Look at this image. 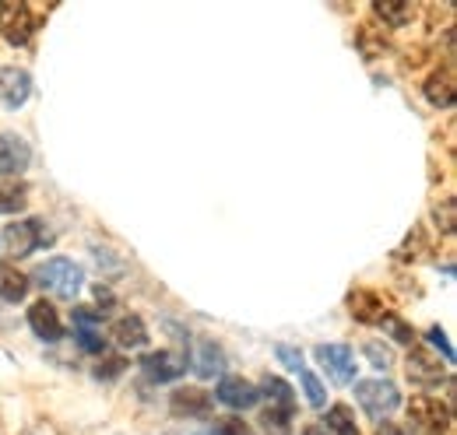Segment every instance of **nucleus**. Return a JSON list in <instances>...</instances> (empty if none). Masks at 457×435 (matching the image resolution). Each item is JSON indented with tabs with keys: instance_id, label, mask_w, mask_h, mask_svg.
I'll use <instances>...</instances> for the list:
<instances>
[{
	"instance_id": "a878e982",
	"label": "nucleus",
	"mask_w": 457,
	"mask_h": 435,
	"mask_svg": "<svg viewBox=\"0 0 457 435\" xmlns=\"http://www.w3.org/2000/svg\"><path fill=\"white\" fill-rule=\"evenodd\" d=\"M380 326H384V330H387L395 341H401V344H411V330L401 324L395 313H384V316H380Z\"/></svg>"
},
{
	"instance_id": "423d86ee",
	"label": "nucleus",
	"mask_w": 457,
	"mask_h": 435,
	"mask_svg": "<svg viewBox=\"0 0 457 435\" xmlns=\"http://www.w3.org/2000/svg\"><path fill=\"white\" fill-rule=\"evenodd\" d=\"M74 337H78V348H81V351L103 355V351H106V341H103V313H96V309H74Z\"/></svg>"
},
{
	"instance_id": "f8f14e48",
	"label": "nucleus",
	"mask_w": 457,
	"mask_h": 435,
	"mask_svg": "<svg viewBox=\"0 0 457 435\" xmlns=\"http://www.w3.org/2000/svg\"><path fill=\"white\" fill-rule=\"evenodd\" d=\"M408 380L419 382V386H433V382H440L444 380V365H440V358H436L433 351H426L422 344H415L411 355H408Z\"/></svg>"
},
{
	"instance_id": "c756f323",
	"label": "nucleus",
	"mask_w": 457,
	"mask_h": 435,
	"mask_svg": "<svg viewBox=\"0 0 457 435\" xmlns=\"http://www.w3.org/2000/svg\"><path fill=\"white\" fill-rule=\"evenodd\" d=\"M208 435H212V432H208Z\"/></svg>"
},
{
	"instance_id": "2eb2a0df",
	"label": "nucleus",
	"mask_w": 457,
	"mask_h": 435,
	"mask_svg": "<svg viewBox=\"0 0 457 435\" xmlns=\"http://www.w3.org/2000/svg\"><path fill=\"white\" fill-rule=\"evenodd\" d=\"M110 337H113L123 351H137V348H145V344H148V326H145V320H141V316L127 313L123 320H116V324H113Z\"/></svg>"
},
{
	"instance_id": "f03ea898",
	"label": "nucleus",
	"mask_w": 457,
	"mask_h": 435,
	"mask_svg": "<svg viewBox=\"0 0 457 435\" xmlns=\"http://www.w3.org/2000/svg\"><path fill=\"white\" fill-rule=\"evenodd\" d=\"M355 400L373 422H384L387 414H395L401 407V390L384 376L380 380H362L355 382Z\"/></svg>"
},
{
	"instance_id": "9d476101",
	"label": "nucleus",
	"mask_w": 457,
	"mask_h": 435,
	"mask_svg": "<svg viewBox=\"0 0 457 435\" xmlns=\"http://www.w3.org/2000/svg\"><path fill=\"white\" fill-rule=\"evenodd\" d=\"M411 432H429L440 435L447 425H451V411L440 407V400H429V397H419L411 400Z\"/></svg>"
},
{
	"instance_id": "b1692460",
	"label": "nucleus",
	"mask_w": 457,
	"mask_h": 435,
	"mask_svg": "<svg viewBox=\"0 0 457 435\" xmlns=\"http://www.w3.org/2000/svg\"><path fill=\"white\" fill-rule=\"evenodd\" d=\"M292 414H286V411H275V407H268L264 414H261V429L268 435H292Z\"/></svg>"
},
{
	"instance_id": "20e7f679",
	"label": "nucleus",
	"mask_w": 457,
	"mask_h": 435,
	"mask_svg": "<svg viewBox=\"0 0 457 435\" xmlns=\"http://www.w3.org/2000/svg\"><path fill=\"white\" fill-rule=\"evenodd\" d=\"M313 358L324 365L331 382H338V386L355 382V351L348 344H320V348H313Z\"/></svg>"
},
{
	"instance_id": "ddd939ff",
	"label": "nucleus",
	"mask_w": 457,
	"mask_h": 435,
	"mask_svg": "<svg viewBox=\"0 0 457 435\" xmlns=\"http://www.w3.org/2000/svg\"><path fill=\"white\" fill-rule=\"evenodd\" d=\"M29 326H32V333L39 337V341H46V344H57L60 337H63V324H60V313L43 299V302H36L32 309H29Z\"/></svg>"
},
{
	"instance_id": "5701e85b",
	"label": "nucleus",
	"mask_w": 457,
	"mask_h": 435,
	"mask_svg": "<svg viewBox=\"0 0 457 435\" xmlns=\"http://www.w3.org/2000/svg\"><path fill=\"white\" fill-rule=\"evenodd\" d=\"M295 376H299L303 390H306V400H310L313 407H324V404H328V390H324V382L317 380V376H313L310 369H299Z\"/></svg>"
},
{
	"instance_id": "412c9836",
	"label": "nucleus",
	"mask_w": 457,
	"mask_h": 435,
	"mask_svg": "<svg viewBox=\"0 0 457 435\" xmlns=\"http://www.w3.org/2000/svg\"><path fill=\"white\" fill-rule=\"evenodd\" d=\"M324 429H328V432H335V435H359L355 414H352V407H345V404H338V407H331V411H328Z\"/></svg>"
},
{
	"instance_id": "cd10ccee",
	"label": "nucleus",
	"mask_w": 457,
	"mask_h": 435,
	"mask_svg": "<svg viewBox=\"0 0 457 435\" xmlns=\"http://www.w3.org/2000/svg\"><path fill=\"white\" fill-rule=\"evenodd\" d=\"M429 341H433V344H436V348H440V351H444V358H447V365H451V362H454V348H451V344H447V333H444V330H436V326H433V330H429Z\"/></svg>"
},
{
	"instance_id": "a211bd4d",
	"label": "nucleus",
	"mask_w": 457,
	"mask_h": 435,
	"mask_svg": "<svg viewBox=\"0 0 457 435\" xmlns=\"http://www.w3.org/2000/svg\"><path fill=\"white\" fill-rule=\"evenodd\" d=\"M29 204V186L18 179H4L0 183V215H14Z\"/></svg>"
},
{
	"instance_id": "bb28decb",
	"label": "nucleus",
	"mask_w": 457,
	"mask_h": 435,
	"mask_svg": "<svg viewBox=\"0 0 457 435\" xmlns=\"http://www.w3.org/2000/svg\"><path fill=\"white\" fill-rule=\"evenodd\" d=\"M275 355H278V362H282V365H288L292 373L306 369V362H303V351H295V348H288V344H278V348H275Z\"/></svg>"
},
{
	"instance_id": "6ab92c4d",
	"label": "nucleus",
	"mask_w": 457,
	"mask_h": 435,
	"mask_svg": "<svg viewBox=\"0 0 457 435\" xmlns=\"http://www.w3.org/2000/svg\"><path fill=\"white\" fill-rule=\"evenodd\" d=\"M172 411L176 414H208L212 411V397H204L201 390H179L172 397Z\"/></svg>"
},
{
	"instance_id": "1a4fd4ad",
	"label": "nucleus",
	"mask_w": 457,
	"mask_h": 435,
	"mask_svg": "<svg viewBox=\"0 0 457 435\" xmlns=\"http://www.w3.org/2000/svg\"><path fill=\"white\" fill-rule=\"evenodd\" d=\"M141 369H145L148 380L172 382L187 373V355H179V351H152V355L141 358Z\"/></svg>"
},
{
	"instance_id": "aec40b11",
	"label": "nucleus",
	"mask_w": 457,
	"mask_h": 435,
	"mask_svg": "<svg viewBox=\"0 0 457 435\" xmlns=\"http://www.w3.org/2000/svg\"><path fill=\"white\" fill-rule=\"evenodd\" d=\"M29 295V277L14 271V267H0V299L4 302H21Z\"/></svg>"
},
{
	"instance_id": "9b49d317",
	"label": "nucleus",
	"mask_w": 457,
	"mask_h": 435,
	"mask_svg": "<svg viewBox=\"0 0 457 435\" xmlns=\"http://www.w3.org/2000/svg\"><path fill=\"white\" fill-rule=\"evenodd\" d=\"M32 95V78L21 67H0V103L7 109H18Z\"/></svg>"
},
{
	"instance_id": "dca6fc26",
	"label": "nucleus",
	"mask_w": 457,
	"mask_h": 435,
	"mask_svg": "<svg viewBox=\"0 0 457 435\" xmlns=\"http://www.w3.org/2000/svg\"><path fill=\"white\" fill-rule=\"evenodd\" d=\"M257 393H264V397L271 400L275 411L295 414V393H292V386H288L286 380H278V376H264L261 386H257Z\"/></svg>"
},
{
	"instance_id": "f3484780",
	"label": "nucleus",
	"mask_w": 457,
	"mask_h": 435,
	"mask_svg": "<svg viewBox=\"0 0 457 435\" xmlns=\"http://www.w3.org/2000/svg\"><path fill=\"white\" fill-rule=\"evenodd\" d=\"M426 99L433 106H454V74L451 70H436L429 81H426Z\"/></svg>"
},
{
	"instance_id": "39448f33",
	"label": "nucleus",
	"mask_w": 457,
	"mask_h": 435,
	"mask_svg": "<svg viewBox=\"0 0 457 435\" xmlns=\"http://www.w3.org/2000/svg\"><path fill=\"white\" fill-rule=\"evenodd\" d=\"M0 32L11 46H25L36 32V18L25 4H0Z\"/></svg>"
},
{
	"instance_id": "0eeeda50",
	"label": "nucleus",
	"mask_w": 457,
	"mask_h": 435,
	"mask_svg": "<svg viewBox=\"0 0 457 435\" xmlns=\"http://www.w3.org/2000/svg\"><path fill=\"white\" fill-rule=\"evenodd\" d=\"M32 162V148L25 144V137L18 134H0V176L4 179H18Z\"/></svg>"
},
{
	"instance_id": "c85d7f7f",
	"label": "nucleus",
	"mask_w": 457,
	"mask_h": 435,
	"mask_svg": "<svg viewBox=\"0 0 457 435\" xmlns=\"http://www.w3.org/2000/svg\"><path fill=\"white\" fill-rule=\"evenodd\" d=\"M303 435H328V429H324V425H310Z\"/></svg>"
},
{
	"instance_id": "4be33fe9",
	"label": "nucleus",
	"mask_w": 457,
	"mask_h": 435,
	"mask_svg": "<svg viewBox=\"0 0 457 435\" xmlns=\"http://www.w3.org/2000/svg\"><path fill=\"white\" fill-rule=\"evenodd\" d=\"M373 11H377L387 25H395V29H401V25L411 18V4H408V0H377Z\"/></svg>"
},
{
	"instance_id": "393cba45",
	"label": "nucleus",
	"mask_w": 457,
	"mask_h": 435,
	"mask_svg": "<svg viewBox=\"0 0 457 435\" xmlns=\"http://www.w3.org/2000/svg\"><path fill=\"white\" fill-rule=\"evenodd\" d=\"M362 355H366L377 369H384V373L395 365V351H391V348H380V341H366V344H362Z\"/></svg>"
},
{
	"instance_id": "7ed1b4c3",
	"label": "nucleus",
	"mask_w": 457,
	"mask_h": 435,
	"mask_svg": "<svg viewBox=\"0 0 457 435\" xmlns=\"http://www.w3.org/2000/svg\"><path fill=\"white\" fill-rule=\"evenodd\" d=\"M46 242H54V232H46V221L39 218H25V221H11L4 228V250L11 257H32L36 250H43Z\"/></svg>"
},
{
	"instance_id": "f257e3e1",
	"label": "nucleus",
	"mask_w": 457,
	"mask_h": 435,
	"mask_svg": "<svg viewBox=\"0 0 457 435\" xmlns=\"http://www.w3.org/2000/svg\"><path fill=\"white\" fill-rule=\"evenodd\" d=\"M32 281L57 299H78L85 288V271H81V264H74L67 257H50L46 264H39L32 271Z\"/></svg>"
},
{
	"instance_id": "6e6552de",
	"label": "nucleus",
	"mask_w": 457,
	"mask_h": 435,
	"mask_svg": "<svg viewBox=\"0 0 457 435\" xmlns=\"http://www.w3.org/2000/svg\"><path fill=\"white\" fill-rule=\"evenodd\" d=\"M215 400L232 407V411H250V407H257L261 393H257L253 382L239 380V376H222V380H219V390H215Z\"/></svg>"
},
{
	"instance_id": "4468645a",
	"label": "nucleus",
	"mask_w": 457,
	"mask_h": 435,
	"mask_svg": "<svg viewBox=\"0 0 457 435\" xmlns=\"http://www.w3.org/2000/svg\"><path fill=\"white\" fill-rule=\"evenodd\" d=\"M222 369H226V351H222L215 341L201 337V341L194 344V373H197L201 380H212V376H222Z\"/></svg>"
}]
</instances>
